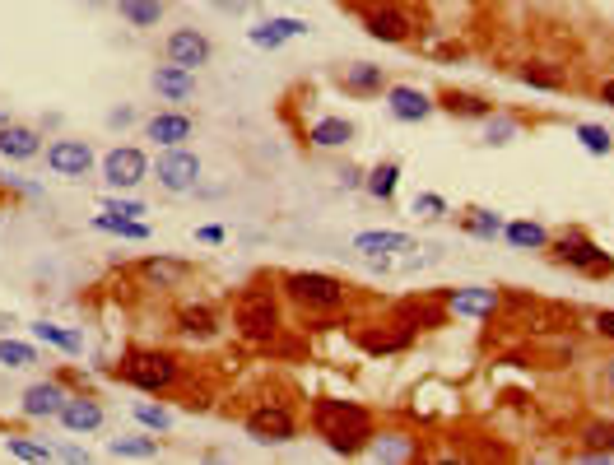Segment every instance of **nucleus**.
<instances>
[{"label": "nucleus", "instance_id": "5701e85b", "mask_svg": "<svg viewBox=\"0 0 614 465\" xmlns=\"http://www.w3.org/2000/svg\"><path fill=\"white\" fill-rule=\"evenodd\" d=\"M438 107L447 112V117H461V121H484L489 112H494L489 98H480V93H470V89H442Z\"/></svg>", "mask_w": 614, "mask_h": 465}, {"label": "nucleus", "instance_id": "6e6552de", "mask_svg": "<svg viewBox=\"0 0 614 465\" xmlns=\"http://www.w3.org/2000/svg\"><path fill=\"white\" fill-rule=\"evenodd\" d=\"M149 177V159H145V149H135V145H117V149H107V159H103V182L112 186V191H135V186Z\"/></svg>", "mask_w": 614, "mask_h": 465}, {"label": "nucleus", "instance_id": "423d86ee", "mask_svg": "<svg viewBox=\"0 0 614 465\" xmlns=\"http://www.w3.org/2000/svg\"><path fill=\"white\" fill-rule=\"evenodd\" d=\"M242 428H247V438L261 442V447H284V442L298 438V414L289 410L284 400H261L256 410H247Z\"/></svg>", "mask_w": 614, "mask_h": 465}, {"label": "nucleus", "instance_id": "de8ad7c7", "mask_svg": "<svg viewBox=\"0 0 614 465\" xmlns=\"http://www.w3.org/2000/svg\"><path fill=\"white\" fill-rule=\"evenodd\" d=\"M131 121H135L131 107H117V112H107V126H131Z\"/></svg>", "mask_w": 614, "mask_h": 465}, {"label": "nucleus", "instance_id": "4be33fe9", "mask_svg": "<svg viewBox=\"0 0 614 465\" xmlns=\"http://www.w3.org/2000/svg\"><path fill=\"white\" fill-rule=\"evenodd\" d=\"M56 419H61V428H66V433H98V428H103V405H98L94 396H70L66 405H61V414H56Z\"/></svg>", "mask_w": 614, "mask_h": 465}, {"label": "nucleus", "instance_id": "20e7f679", "mask_svg": "<svg viewBox=\"0 0 614 465\" xmlns=\"http://www.w3.org/2000/svg\"><path fill=\"white\" fill-rule=\"evenodd\" d=\"M284 326L280 312V289H261V284H247L233 303V331L247 340V345H270Z\"/></svg>", "mask_w": 614, "mask_h": 465}, {"label": "nucleus", "instance_id": "6ab92c4d", "mask_svg": "<svg viewBox=\"0 0 614 465\" xmlns=\"http://www.w3.org/2000/svg\"><path fill=\"white\" fill-rule=\"evenodd\" d=\"M42 154V135L33 126H19V121H5L0 126V159L10 163H28Z\"/></svg>", "mask_w": 614, "mask_h": 465}, {"label": "nucleus", "instance_id": "c756f323", "mask_svg": "<svg viewBox=\"0 0 614 465\" xmlns=\"http://www.w3.org/2000/svg\"><path fill=\"white\" fill-rule=\"evenodd\" d=\"M94 228L98 233H112V238H126V242H149V224L145 219H121V214H94Z\"/></svg>", "mask_w": 614, "mask_h": 465}, {"label": "nucleus", "instance_id": "4c0bfd02", "mask_svg": "<svg viewBox=\"0 0 614 465\" xmlns=\"http://www.w3.org/2000/svg\"><path fill=\"white\" fill-rule=\"evenodd\" d=\"M5 452L14 456V461H33V465H47L52 461V447H42V442H28V438H5Z\"/></svg>", "mask_w": 614, "mask_h": 465}, {"label": "nucleus", "instance_id": "7c9ffc66", "mask_svg": "<svg viewBox=\"0 0 614 465\" xmlns=\"http://www.w3.org/2000/svg\"><path fill=\"white\" fill-rule=\"evenodd\" d=\"M461 233H470V238H480V242H494V238H503V219H498L494 210H466L461 214Z\"/></svg>", "mask_w": 614, "mask_h": 465}, {"label": "nucleus", "instance_id": "f8f14e48", "mask_svg": "<svg viewBox=\"0 0 614 465\" xmlns=\"http://www.w3.org/2000/svg\"><path fill=\"white\" fill-rule=\"evenodd\" d=\"M387 112L396 121H428L438 112V98L414 89V84H387Z\"/></svg>", "mask_w": 614, "mask_h": 465}, {"label": "nucleus", "instance_id": "3c124183", "mask_svg": "<svg viewBox=\"0 0 614 465\" xmlns=\"http://www.w3.org/2000/svg\"><path fill=\"white\" fill-rule=\"evenodd\" d=\"M601 103H610V107H614V80H605V84H601Z\"/></svg>", "mask_w": 614, "mask_h": 465}, {"label": "nucleus", "instance_id": "ea45409f", "mask_svg": "<svg viewBox=\"0 0 614 465\" xmlns=\"http://www.w3.org/2000/svg\"><path fill=\"white\" fill-rule=\"evenodd\" d=\"M0 363H10V368H33V363H38V349L24 345V340H0Z\"/></svg>", "mask_w": 614, "mask_h": 465}, {"label": "nucleus", "instance_id": "864d4df0", "mask_svg": "<svg viewBox=\"0 0 614 465\" xmlns=\"http://www.w3.org/2000/svg\"><path fill=\"white\" fill-rule=\"evenodd\" d=\"M5 121H10V117H5V112H0V126H5Z\"/></svg>", "mask_w": 614, "mask_h": 465}, {"label": "nucleus", "instance_id": "0eeeda50", "mask_svg": "<svg viewBox=\"0 0 614 465\" xmlns=\"http://www.w3.org/2000/svg\"><path fill=\"white\" fill-rule=\"evenodd\" d=\"M363 33L377 42H387V47H401V42L414 38V24H410V14L396 10L391 0H373V5L363 10Z\"/></svg>", "mask_w": 614, "mask_h": 465}, {"label": "nucleus", "instance_id": "2eb2a0df", "mask_svg": "<svg viewBox=\"0 0 614 465\" xmlns=\"http://www.w3.org/2000/svg\"><path fill=\"white\" fill-rule=\"evenodd\" d=\"M47 168H52L56 177H84L94 168V149L84 145V140H56V145L47 149Z\"/></svg>", "mask_w": 614, "mask_h": 465}, {"label": "nucleus", "instance_id": "9d476101", "mask_svg": "<svg viewBox=\"0 0 614 465\" xmlns=\"http://www.w3.org/2000/svg\"><path fill=\"white\" fill-rule=\"evenodd\" d=\"M163 56H168L173 66L201 70L205 61L214 56V42L205 38L201 28H173V33H168V42H163Z\"/></svg>", "mask_w": 614, "mask_h": 465}, {"label": "nucleus", "instance_id": "dca6fc26", "mask_svg": "<svg viewBox=\"0 0 614 465\" xmlns=\"http://www.w3.org/2000/svg\"><path fill=\"white\" fill-rule=\"evenodd\" d=\"M140 279L149 289H182L191 279V261H182V256H149V261H140Z\"/></svg>", "mask_w": 614, "mask_h": 465}, {"label": "nucleus", "instance_id": "58836bf2", "mask_svg": "<svg viewBox=\"0 0 614 465\" xmlns=\"http://www.w3.org/2000/svg\"><path fill=\"white\" fill-rule=\"evenodd\" d=\"M131 414H135V419H140L145 428H154V433H168V428H173V414L163 410V405H149V400H135Z\"/></svg>", "mask_w": 614, "mask_h": 465}, {"label": "nucleus", "instance_id": "9b49d317", "mask_svg": "<svg viewBox=\"0 0 614 465\" xmlns=\"http://www.w3.org/2000/svg\"><path fill=\"white\" fill-rule=\"evenodd\" d=\"M442 303H447V312H456V317L484 321L503 307V298H498V289H484V284H461V289L442 293Z\"/></svg>", "mask_w": 614, "mask_h": 465}, {"label": "nucleus", "instance_id": "ddd939ff", "mask_svg": "<svg viewBox=\"0 0 614 465\" xmlns=\"http://www.w3.org/2000/svg\"><path fill=\"white\" fill-rule=\"evenodd\" d=\"M219 312H214L210 303H187V307H177V317H173V331L182 335V340H196V345H205V340H214L219 335Z\"/></svg>", "mask_w": 614, "mask_h": 465}, {"label": "nucleus", "instance_id": "79ce46f5", "mask_svg": "<svg viewBox=\"0 0 614 465\" xmlns=\"http://www.w3.org/2000/svg\"><path fill=\"white\" fill-rule=\"evenodd\" d=\"M410 214H419V219H447V200L438 196V191H419V196H414V205H410Z\"/></svg>", "mask_w": 614, "mask_h": 465}, {"label": "nucleus", "instance_id": "09e8293b", "mask_svg": "<svg viewBox=\"0 0 614 465\" xmlns=\"http://www.w3.org/2000/svg\"><path fill=\"white\" fill-rule=\"evenodd\" d=\"M601 391L614 400V359H605V368H601Z\"/></svg>", "mask_w": 614, "mask_h": 465}, {"label": "nucleus", "instance_id": "7ed1b4c3", "mask_svg": "<svg viewBox=\"0 0 614 465\" xmlns=\"http://www.w3.org/2000/svg\"><path fill=\"white\" fill-rule=\"evenodd\" d=\"M280 293L303 317H331L349 303L345 279L326 275V270H289V275H280Z\"/></svg>", "mask_w": 614, "mask_h": 465}, {"label": "nucleus", "instance_id": "4468645a", "mask_svg": "<svg viewBox=\"0 0 614 465\" xmlns=\"http://www.w3.org/2000/svg\"><path fill=\"white\" fill-rule=\"evenodd\" d=\"M354 252L368 256V261H387V256L414 252V238L410 233H391V228H368V233L354 238Z\"/></svg>", "mask_w": 614, "mask_h": 465}, {"label": "nucleus", "instance_id": "39448f33", "mask_svg": "<svg viewBox=\"0 0 614 465\" xmlns=\"http://www.w3.org/2000/svg\"><path fill=\"white\" fill-rule=\"evenodd\" d=\"M549 261L554 266H568L587 279H610L614 275V256L605 252L596 238H587L582 228H563V233H549Z\"/></svg>", "mask_w": 614, "mask_h": 465}, {"label": "nucleus", "instance_id": "a878e982", "mask_svg": "<svg viewBox=\"0 0 614 465\" xmlns=\"http://www.w3.org/2000/svg\"><path fill=\"white\" fill-rule=\"evenodd\" d=\"M577 442H582V456H587V461H614V419H591V424H582Z\"/></svg>", "mask_w": 614, "mask_h": 465}, {"label": "nucleus", "instance_id": "bb28decb", "mask_svg": "<svg viewBox=\"0 0 614 465\" xmlns=\"http://www.w3.org/2000/svg\"><path fill=\"white\" fill-rule=\"evenodd\" d=\"M349 140H354V121L349 117H321L307 131V145L312 149H345Z\"/></svg>", "mask_w": 614, "mask_h": 465}, {"label": "nucleus", "instance_id": "c9c22d12", "mask_svg": "<svg viewBox=\"0 0 614 465\" xmlns=\"http://www.w3.org/2000/svg\"><path fill=\"white\" fill-rule=\"evenodd\" d=\"M512 140H517V121L503 117V112H489V117H484V145L503 149V145H512Z\"/></svg>", "mask_w": 614, "mask_h": 465}, {"label": "nucleus", "instance_id": "37998d69", "mask_svg": "<svg viewBox=\"0 0 614 465\" xmlns=\"http://www.w3.org/2000/svg\"><path fill=\"white\" fill-rule=\"evenodd\" d=\"M591 335H596V340H605V345H614V307H605V312H596V317H591Z\"/></svg>", "mask_w": 614, "mask_h": 465}, {"label": "nucleus", "instance_id": "c85d7f7f", "mask_svg": "<svg viewBox=\"0 0 614 465\" xmlns=\"http://www.w3.org/2000/svg\"><path fill=\"white\" fill-rule=\"evenodd\" d=\"M396 186H401V163H391V159L363 173V191H368L373 200H382V205L396 200Z\"/></svg>", "mask_w": 614, "mask_h": 465}, {"label": "nucleus", "instance_id": "8fccbe9b", "mask_svg": "<svg viewBox=\"0 0 614 465\" xmlns=\"http://www.w3.org/2000/svg\"><path fill=\"white\" fill-rule=\"evenodd\" d=\"M56 456H61V461H89V452H80V447H61Z\"/></svg>", "mask_w": 614, "mask_h": 465}, {"label": "nucleus", "instance_id": "393cba45", "mask_svg": "<svg viewBox=\"0 0 614 465\" xmlns=\"http://www.w3.org/2000/svg\"><path fill=\"white\" fill-rule=\"evenodd\" d=\"M345 93H354V98L387 93V66H373V61H354V66H345Z\"/></svg>", "mask_w": 614, "mask_h": 465}, {"label": "nucleus", "instance_id": "49530a36", "mask_svg": "<svg viewBox=\"0 0 614 465\" xmlns=\"http://www.w3.org/2000/svg\"><path fill=\"white\" fill-rule=\"evenodd\" d=\"M340 186H345V191H359V186H363V173L354 168V163H345V168H340Z\"/></svg>", "mask_w": 614, "mask_h": 465}, {"label": "nucleus", "instance_id": "1a4fd4ad", "mask_svg": "<svg viewBox=\"0 0 614 465\" xmlns=\"http://www.w3.org/2000/svg\"><path fill=\"white\" fill-rule=\"evenodd\" d=\"M154 177H159L163 191L182 196V191H191V186L201 182V159H196L191 149L173 145V149H163V154H159V163H154Z\"/></svg>", "mask_w": 614, "mask_h": 465}, {"label": "nucleus", "instance_id": "f704fd0d", "mask_svg": "<svg viewBox=\"0 0 614 465\" xmlns=\"http://www.w3.org/2000/svg\"><path fill=\"white\" fill-rule=\"evenodd\" d=\"M517 80L521 84H531V89H563V70H554L549 61H526V66L517 70Z\"/></svg>", "mask_w": 614, "mask_h": 465}, {"label": "nucleus", "instance_id": "603ef678", "mask_svg": "<svg viewBox=\"0 0 614 465\" xmlns=\"http://www.w3.org/2000/svg\"><path fill=\"white\" fill-rule=\"evenodd\" d=\"M89 5H117V0H89Z\"/></svg>", "mask_w": 614, "mask_h": 465}, {"label": "nucleus", "instance_id": "473e14b6", "mask_svg": "<svg viewBox=\"0 0 614 465\" xmlns=\"http://www.w3.org/2000/svg\"><path fill=\"white\" fill-rule=\"evenodd\" d=\"M117 14L135 28H154L163 19V0H117Z\"/></svg>", "mask_w": 614, "mask_h": 465}, {"label": "nucleus", "instance_id": "aec40b11", "mask_svg": "<svg viewBox=\"0 0 614 465\" xmlns=\"http://www.w3.org/2000/svg\"><path fill=\"white\" fill-rule=\"evenodd\" d=\"M191 131H196V121H191L187 112H154V117L145 121V140H154V145H163V149L191 140Z\"/></svg>", "mask_w": 614, "mask_h": 465}, {"label": "nucleus", "instance_id": "a18cd8bd", "mask_svg": "<svg viewBox=\"0 0 614 465\" xmlns=\"http://www.w3.org/2000/svg\"><path fill=\"white\" fill-rule=\"evenodd\" d=\"M224 238H228V233L219 224H201V228H196V242H205V247H219Z\"/></svg>", "mask_w": 614, "mask_h": 465}, {"label": "nucleus", "instance_id": "f257e3e1", "mask_svg": "<svg viewBox=\"0 0 614 465\" xmlns=\"http://www.w3.org/2000/svg\"><path fill=\"white\" fill-rule=\"evenodd\" d=\"M312 433H317L335 456H363L368 452V442L377 438V419L368 405L359 400H340V396H317L312 400Z\"/></svg>", "mask_w": 614, "mask_h": 465}, {"label": "nucleus", "instance_id": "b1692460", "mask_svg": "<svg viewBox=\"0 0 614 465\" xmlns=\"http://www.w3.org/2000/svg\"><path fill=\"white\" fill-rule=\"evenodd\" d=\"M154 89H159V98H168V103H187L191 93H196V70L168 61V66L154 70Z\"/></svg>", "mask_w": 614, "mask_h": 465}, {"label": "nucleus", "instance_id": "72a5a7b5", "mask_svg": "<svg viewBox=\"0 0 614 465\" xmlns=\"http://www.w3.org/2000/svg\"><path fill=\"white\" fill-rule=\"evenodd\" d=\"M33 335H38L42 345H52V349H61V354H80V335L75 331H66V326H56V321H33Z\"/></svg>", "mask_w": 614, "mask_h": 465}, {"label": "nucleus", "instance_id": "a211bd4d", "mask_svg": "<svg viewBox=\"0 0 614 465\" xmlns=\"http://www.w3.org/2000/svg\"><path fill=\"white\" fill-rule=\"evenodd\" d=\"M307 24L303 19H294V14H280V19H261L256 28H247V38L261 47V52H280L289 38H303Z\"/></svg>", "mask_w": 614, "mask_h": 465}, {"label": "nucleus", "instance_id": "c03bdc74", "mask_svg": "<svg viewBox=\"0 0 614 465\" xmlns=\"http://www.w3.org/2000/svg\"><path fill=\"white\" fill-rule=\"evenodd\" d=\"M103 210H107V214H121V219H140V214H145V205H140V200H117V196H107V200H103Z\"/></svg>", "mask_w": 614, "mask_h": 465}, {"label": "nucleus", "instance_id": "412c9836", "mask_svg": "<svg viewBox=\"0 0 614 465\" xmlns=\"http://www.w3.org/2000/svg\"><path fill=\"white\" fill-rule=\"evenodd\" d=\"M66 400L70 396H66V386H61V382H33L24 391V400H19V410H24L28 419H56Z\"/></svg>", "mask_w": 614, "mask_h": 465}, {"label": "nucleus", "instance_id": "f3484780", "mask_svg": "<svg viewBox=\"0 0 614 465\" xmlns=\"http://www.w3.org/2000/svg\"><path fill=\"white\" fill-rule=\"evenodd\" d=\"M359 345L368 349V354H401V349L414 345V326H405V321H391V326H363Z\"/></svg>", "mask_w": 614, "mask_h": 465}, {"label": "nucleus", "instance_id": "2f4dec72", "mask_svg": "<svg viewBox=\"0 0 614 465\" xmlns=\"http://www.w3.org/2000/svg\"><path fill=\"white\" fill-rule=\"evenodd\" d=\"M363 456H373V461H410L414 442L401 438V433H377V438L368 442V452H363Z\"/></svg>", "mask_w": 614, "mask_h": 465}, {"label": "nucleus", "instance_id": "a19ab883", "mask_svg": "<svg viewBox=\"0 0 614 465\" xmlns=\"http://www.w3.org/2000/svg\"><path fill=\"white\" fill-rule=\"evenodd\" d=\"M112 456H159V438H145V433L117 438L112 442Z\"/></svg>", "mask_w": 614, "mask_h": 465}, {"label": "nucleus", "instance_id": "e433bc0d", "mask_svg": "<svg viewBox=\"0 0 614 465\" xmlns=\"http://www.w3.org/2000/svg\"><path fill=\"white\" fill-rule=\"evenodd\" d=\"M577 140H582V149L596 154V159H605L614 149V135L605 131V126H596V121H582V126H577Z\"/></svg>", "mask_w": 614, "mask_h": 465}, {"label": "nucleus", "instance_id": "cd10ccee", "mask_svg": "<svg viewBox=\"0 0 614 465\" xmlns=\"http://www.w3.org/2000/svg\"><path fill=\"white\" fill-rule=\"evenodd\" d=\"M503 238H508V247H517V252H545L549 228L535 224V219H512V224H503Z\"/></svg>", "mask_w": 614, "mask_h": 465}, {"label": "nucleus", "instance_id": "f03ea898", "mask_svg": "<svg viewBox=\"0 0 614 465\" xmlns=\"http://www.w3.org/2000/svg\"><path fill=\"white\" fill-rule=\"evenodd\" d=\"M112 377L135 386V391H145V396H168L177 386V377H182V359L154 345H131L121 349V359L112 363Z\"/></svg>", "mask_w": 614, "mask_h": 465}]
</instances>
